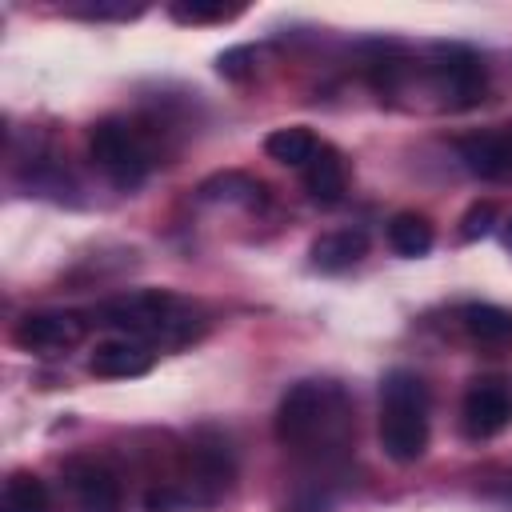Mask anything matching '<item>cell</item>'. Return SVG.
<instances>
[{
	"label": "cell",
	"mask_w": 512,
	"mask_h": 512,
	"mask_svg": "<svg viewBox=\"0 0 512 512\" xmlns=\"http://www.w3.org/2000/svg\"><path fill=\"white\" fill-rule=\"evenodd\" d=\"M348 428H352V416H348L344 392L328 380L292 384L276 408V440L296 452L340 448L348 440Z\"/></svg>",
	"instance_id": "cell-1"
},
{
	"label": "cell",
	"mask_w": 512,
	"mask_h": 512,
	"mask_svg": "<svg viewBox=\"0 0 512 512\" xmlns=\"http://www.w3.org/2000/svg\"><path fill=\"white\" fill-rule=\"evenodd\" d=\"M380 448L396 464L428 452V384L408 368H392L380 384Z\"/></svg>",
	"instance_id": "cell-2"
},
{
	"label": "cell",
	"mask_w": 512,
	"mask_h": 512,
	"mask_svg": "<svg viewBox=\"0 0 512 512\" xmlns=\"http://www.w3.org/2000/svg\"><path fill=\"white\" fill-rule=\"evenodd\" d=\"M96 324H116L140 344H184L196 336V308L172 292H132L96 308Z\"/></svg>",
	"instance_id": "cell-3"
},
{
	"label": "cell",
	"mask_w": 512,
	"mask_h": 512,
	"mask_svg": "<svg viewBox=\"0 0 512 512\" xmlns=\"http://www.w3.org/2000/svg\"><path fill=\"white\" fill-rule=\"evenodd\" d=\"M88 152L96 160V168L120 188V192H132L148 180V168H152V156H148V144L140 140V132L128 124V120H100L92 132H88Z\"/></svg>",
	"instance_id": "cell-4"
},
{
	"label": "cell",
	"mask_w": 512,
	"mask_h": 512,
	"mask_svg": "<svg viewBox=\"0 0 512 512\" xmlns=\"http://www.w3.org/2000/svg\"><path fill=\"white\" fill-rule=\"evenodd\" d=\"M432 80L444 100H452L456 108H468L484 92V64L464 44H440L432 52Z\"/></svg>",
	"instance_id": "cell-5"
},
{
	"label": "cell",
	"mask_w": 512,
	"mask_h": 512,
	"mask_svg": "<svg viewBox=\"0 0 512 512\" xmlns=\"http://www.w3.org/2000/svg\"><path fill=\"white\" fill-rule=\"evenodd\" d=\"M84 316L76 312H28L16 324V344L36 356H60L84 340Z\"/></svg>",
	"instance_id": "cell-6"
},
{
	"label": "cell",
	"mask_w": 512,
	"mask_h": 512,
	"mask_svg": "<svg viewBox=\"0 0 512 512\" xmlns=\"http://www.w3.org/2000/svg\"><path fill=\"white\" fill-rule=\"evenodd\" d=\"M464 432L472 440H484V436H496L508 420H512V392L504 380H476L468 392H464Z\"/></svg>",
	"instance_id": "cell-7"
},
{
	"label": "cell",
	"mask_w": 512,
	"mask_h": 512,
	"mask_svg": "<svg viewBox=\"0 0 512 512\" xmlns=\"http://www.w3.org/2000/svg\"><path fill=\"white\" fill-rule=\"evenodd\" d=\"M64 476H68V488L80 512H120V480L112 468L96 460H72Z\"/></svg>",
	"instance_id": "cell-8"
},
{
	"label": "cell",
	"mask_w": 512,
	"mask_h": 512,
	"mask_svg": "<svg viewBox=\"0 0 512 512\" xmlns=\"http://www.w3.org/2000/svg\"><path fill=\"white\" fill-rule=\"evenodd\" d=\"M456 148H460V160L472 176L512 180V128H492V132L464 136Z\"/></svg>",
	"instance_id": "cell-9"
},
{
	"label": "cell",
	"mask_w": 512,
	"mask_h": 512,
	"mask_svg": "<svg viewBox=\"0 0 512 512\" xmlns=\"http://www.w3.org/2000/svg\"><path fill=\"white\" fill-rule=\"evenodd\" d=\"M152 368V348L132 340V336H120V340H104L92 348L88 356V372L100 376V380H128V376H144Z\"/></svg>",
	"instance_id": "cell-10"
},
{
	"label": "cell",
	"mask_w": 512,
	"mask_h": 512,
	"mask_svg": "<svg viewBox=\"0 0 512 512\" xmlns=\"http://www.w3.org/2000/svg\"><path fill=\"white\" fill-rule=\"evenodd\" d=\"M308 256H312V268H320V272H344V268H352L368 256V236L360 228L324 232V236L312 240Z\"/></svg>",
	"instance_id": "cell-11"
},
{
	"label": "cell",
	"mask_w": 512,
	"mask_h": 512,
	"mask_svg": "<svg viewBox=\"0 0 512 512\" xmlns=\"http://www.w3.org/2000/svg\"><path fill=\"white\" fill-rule=\"evenodd\" d=\"M344 184H348V172H344V160L336 148L320 144V152L304 164V188L316 204H336L344 200Z\"/></svg>",
	"instance_id": "cell-12"
},
{
	"label": "cell",
	"mask_w": 512,
	"mask_h": 512,
	"mask_svg": "<svg viewBox=\"0 0 512 512\" xmlns=\"http://www.w3.org/2000/svg\"><path fill=\"white\" fill-rule=\"evenodd\" d=\"M464 332L484 348H508L512 344V312L500 304H468L460 312Z\"/></svg>",
	"instance_id": "cell-13"
},
{
	"label": "cell",
	"mask_w": 512,
	"mask_h": 512,
	"mask_svg": "<svg viewBox=\"0 0 512 512\" xmlns=\"http://www.w3.org/2000/svg\"><path fill=\"white\" fill-rule=\"evenodd\" d=\"M264 152L284 168H304L320 152V144L304 124H288V128H276L264 136Z\"/></svg>",
	"instance_id": "cell-14"
},
{
	"label": "cell",
	"mask_w": 512,
	"mask_h": 512,
	"mask_svg": "<svg viewBox=\"0 0 512 512\" xmlns=\"http://www.w3.org/2000/svg\"><path fill=\"white\" fill-rule=\"evenodd\" d=\"M432 240H436L432 220L420 216V212H396V216L388 220V244H392V252H400V256H408V260L424 256V252L432 248Z\"/></svg>",
	"instance_id": "cell-15"
},
{
	"label": "cell",
	"mask_w": 512,
	"mask_h": 512,
	"mask_svg": "<svg viewBox=\"0 0 512 512\" xmlns=\"http://www.w3.org/2000/svg\"><path fill=\"white\" fill-rule=\"evenodd\" d=\"M0 512H52L48 488L36 472H12L4 480V496H0Z\"/></svg>",
	"instance_id": "cell-16"
},
{
	"label": "cell",
	"mask_w": 512,
	"mask_h": 512,
	"mask_svg": "<svg viewBox=\"0 0 512 512\" xmlns=\"http://www.w3.org/2000/svg\"><path fill=\"white\" fill-rule=\"evenodd\" d=\"M200 200H228V204H260L264 184L248 172H216L200 184Z\"/></svg>",
	"instance_id": "cell-17"
},
{
	"label": "cell",
	"mask_w": 512,
	"mask_h": 512,
	"mask_svg": "<svg viewBox=\"0 0 512 512\" xmlns=\"http://www.w3.org/2000/svg\"><path fill=\"white\" fill-rule=\"evenodd\" d=\"M172 20L180 24H224L232 16L244 12V4H220V0H176L172 8Z\"/></svg>",
	"instance_id": "cell-18"
},
{
	"label": "cell",
	"mask_w": 512,
	"mask_h": 512,
	"mask_svg": "<svg viewBox=\"0 0 512 512\" xmlns=\"http://www.w3.org/2000/svg\"><path fill=\"white\" fill-rule=\"evenodd\" d=\"M492 224H496V204H492V200H476V204L464 212V220H460V236H464V240H480V236L492 232Z\"/></svg>",
	"instance_id": "cell-19"
},
{
	"label": "cell",
	"mask_w": 512,
	"mask_h": 512,
	"mask_svg": "<svg viewBox=\"0 0 512 512\" xmlns=\"http://www.w3.org/2000/svg\"><path fill=\"white\" fill-rule=\"evenodd\" d=\"M252 64H256V48H248V44L228 48V52L216 56V72L228 76V80H244V76L252 72Z\"/></svg>",
	"instance_id": "cell-20"
},
{
	"label": "cell",
	"mask_w": 512,
	"mask_h": 512,
	"mask_svg": "<svg viewBox=\"0 0 512 512\" xmlns=\"http://www.w3.org/2000/svg\"><path fill=\"white\" fill-rule=\"evenodd\" d=\"M296 512H328V500H320V496L300 500V504H296Z\"/></svg>",
	"instance_id": "cell-21"
},
{
	"label": "cell",
	"mask_w": 512,
	"mask_h": 512,
	"mask_svg": "<svg viewBox=\"0 0 512 512\" xmlns=\"http://www.w3.org/2000/svg\"><path fill=\"white\" fill-rule=\"evenodd\" d=\"M500 240H504V248H508V252H512V220H508V224H504V232H500Z\"/></svg>",
	"instance_id": "cell-22"
}]
</instances>
